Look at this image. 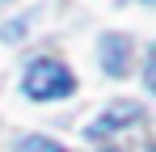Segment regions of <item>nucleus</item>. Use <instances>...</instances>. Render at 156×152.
Masks as SVG:
<instances>
[{"label":"nucleus","mask_w":156,"mask_h":152,"mask_svg":"<svg viewBox=\"0 0 156 152\" xmlns=\"http://www.w3.org/2000/svg\"><path fill=\"white\" fill-rule=\"evenodd\" d=\"M26 93L34 101H59V97H72L76 93V76L68 72L59 59H34L26 68Z\"/></svg>","instance_id":"f257e3e1"},{"label":"nucleus","mask_w":156,"mask_h":152,"mask_svg":"<svg viewBox=\"0 0 156 152\" xmlns=\"http://www.w3.org/2000/svg\"><path fill=\"white\" fill-rule=\"evenodd\" d=\"M97 55H101V68L110 76H122L131 68V38H122V34H101Z\"/></svg>","instance_id":"f03ea898"},{"label":"nucleus","mask_w":156,"mask_h":152,"mask_svg":"<svg viewBox=\"0 0 156 152\" xmlns=\"http://www.w3.org/2000/svg\"><path fill=\"white\" fill-rule=\"evenodd\" d=\"M139 118V101H122V106H110L101 118H93L89 123V135H110V131H118V127H131Z\"/></svg>","instance_id":"7ed1b4c3"},{"label":"nucleus","mask_w":156,"mask_h":152,"mask_svg":"<svg viewBox=\"0 0 156 152\" xmlns=\"http://www.w3.org/2000/svg\"><path fill=\"white\" fill-rule=\"evenodd\" d=\"M17 152H63V144L59 139H47V135H26L17 144Z\"/></svg>","instance_id":"20e7f679"}]
</instances>
